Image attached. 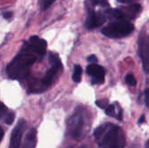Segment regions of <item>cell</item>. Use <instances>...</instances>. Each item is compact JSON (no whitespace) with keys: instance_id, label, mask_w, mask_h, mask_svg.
<instances>
[{"instance_id":"cell-17","label":"cell","mask_w":149,"mask_h":148,"mask_svg":"<svg viewBox=\"0 0 149 148\" xmlns=\"http://www.w3.org/2000/svg\"><path fill=\"white\" fill-rule=\"evenodd\" d=\"M125 81L129 86H131V87L136 86V84H137V80L135 79L134 75H132V74H128L125 77Z\"/></svg>"},{"instance_id":"cell-9","label":"cell","mask_w":149,"mask_h":148,"mask_svg":"<svg viewBox=\"0 0 149 148\" xmlns=\"http://www.w3.org/2000/svg\"><path fill=\"white\" fill-rule=\"evenodd\" d=\"M106 21L105 13L101 12H88V16L86 20L85 26L88 30H93L95 28H98L102 26Z\"/></svg>"},{"instance_id":"cell-1","label":"cell","mask_w":149,"mask_h":148,"mask_svg":"<svg viewBox=\"0 0 149 148\" xmlns=\"http://www.w3.org/2000/svg\"><path fill=\"white\" fill-rule=\"evenodd\" d=\"M94 138L101 148H124L126 140L123 129L113 123H104L94 131Z\"/></svg>"},{"instance_id":"cell-19","label":"cell","mask_w":149,"mask_h":148,"mask_svg":"<svg viewBox=\"0 0 149 148\" xmlns=\"http://www.w3.org/2000/svg\"><path fill=\"white\" fill-rule=\"evenodd\" d=\"M55 1H56V0H41V6H42V9H43V10H46V9L49 8Z\"/></svg>"},{"instance_id":"cell-7","label":"cell","mask_w":149,"mask_h":148,"mask_svg":"<svg viewBox=\"0 0 149 148\" xmlns=\"http://www.w3.org/2000/svg\"><path fill=\"white\" fill-rule=\"evenodd\" d=\"M26 122L23 119H20L17 124L13 128L11 137H10V144L9 148H19L21 145V140L23 135V131L25 129Z\"/></svg>"},{"instance_id":"cell-2","label":"cell","mask_w":149,"mask_h":148,"mask_svg":"<svg viewBox=\"0 0 149 148\" xmlns=\"http://www.w3.org/2000/svg\"><path fill=\"white\" fill-rule=\"evenodd\" d=\"M40 57L32 51L27 43H24L21 52L17 54L6 67V72L13 79H22L30 72L31 66Z\"/></svg>"},{"instance_id":"cell-6","label":"cell","mask_w":149,"mask_h":148,"mask_svg":"<svg viewBox=\"0 0 149 148\" xmlns=\"http://www.w3.org/2000/svg\"><path fill=\"white\" fill-rule=\"evenodd\" d=\"M138 53L141 58L144 72L149 74V36L142 33L138 41Z\"/></svg>"},{"instance_id":"cell-4","label":"cell","mask_w":149,"mask_h":148,"mask_svg":"<svg viewBox=\"0 0 149 148\" xmlns=\"http://www.w3.org/2000/svg\"><path fill=\"white\" fill-rule=\"evenodd\" d=\"M84 111L82 108L78 107L74 113L67 120V133L72 138H79L82 133L84 126Z\"/></svg>"},{"instance_id":"cell-23","label":"cell","mask_w":149,"mask_h":148,"mask_svg":"<svg viewBox=\"0 0 149 148\" xmlns=\"http://www.w3.org/2000/svg\"><path fill=\"white\" fill-rule=\"evenodd\" d=\"M117 1L121 4H129V3L132 2V0H117Z\"/></svg>"},{"instance_id":"cell-14","label":"cell","mask_w":149,"mask_h":148,"mask_svg":"<svg viewBox=\"0 0 149 148\" xmlns=\"http://www.w3.org/2000/svg\"><path fill=\"white\" fill-rule=\"evenodd\" d=\"M48 61L49 63L51 64V66H57V67H63L62 65V62L61 59L59 58L57 54L55 53H49V56H48Z\"/></svg>"},{"instance_id":"cell-8","label":"cell","mask_w":149,"mask_h":148,"mask_svg":"<svg viewBox=\"0 0 149 148\" xmlns=\"http://www.w3.org/2000/svg\"><path fill=\"white\" fill-rule=\"evenodd\" d=\"M87 73L91 77V83L94 84H103L104 81L105 71L102 66L97 63H90L87 66Z\"/></svg>"},{"instance_id":"cell-5","label":"cell","mask_w":149,"mask_h":148,"mask_svg":"<svg viewBox=\"0 0 149 148\" xmlns=\"http://www.w3.org/2000/svg\"><path fill=\"white\" fill-rule=\"evenodd\" d=\"M141 6L139 4H133L128 6H123L120 8L110 9L105 11L106 16L113 17L120 21H128L136 18L140 13Z\"/></svg>"},{"instance_id":"cell-22","label":"cell","mask_w":149,"mask_h":148,"mask_svg":"<svg viewBox=\"0 0 149 148\" xmlns=\"http://www.w3.org/2000/svg\"><path fill=\"white\" fill-rule=\"evenodd\" d=\"M12 15H13V13H12L11 12H5V13H3V17H4L5 19H9V18L12 17Z\"/></svg>"},{"instance_id":"cell-21","label":"cell","mask_w":149,"mask_h":148,"mask_svg":"<svg viewBox=\"0 0 149 148\" xmlns=\"http://www.w3.org/2000/svg\"><path fill=\"white\" fill-rule=\"evenodd\" d=\"M145 103L147 106H149V88L145 91Z\"/></svg>"},{"instance_id":"cell-20","label":"cell","mask_w":149,"mask_h":148,"mask_svg":"<svg viewBox=\"0 0 149 148\" xmlns=\"http://www.w3.org/2000/svg\"><path fill=\"white\" fill-rule=\"evenodd\" d=\"M87 60H88V62H89L90 63H96L97 62V56H95V55L89 56L87 58Z\"/></svg>"},{"instance_id":"cell-3","label":"cell","mask_w":149,"mask_h":148,"mask_svg":"<svg viewBox=\"0 0 149 148\" xmlns=\"http://www.w3.org/2000/svg\"><path fill=\"white\" fill-rule=\"evenodd\" d=\"M134 26L129 21L117 20L106 25L102 29V34L111 38H124L132 33Z\"/></svg>"},{"instance_id":"cell-10","label":"cell","mask_w":149,"mask_h":148,"mask_svg":"<svg viewBox=\"0 0 149 148\" xmlns=\"http://www.w3.org/2000/svg\"><path fill=\"white\" fill-rule=\"evenodd\" d=\"M26 43L29 46V47L40 57V59L43 58L47 47V43L46 42V40L38 38V36H32Z\"/></svg>"},{"instance_id":"cell-16","label":"cell","mask_w":149,"mask_h":148,"mask_svg":"<svg viewBox=\"0 0 149 148\" xmlns=\"http://www.w3.org/2000/svg\"><path fill=\"white\" fill-rule=\"evenodd\" d=\"M90 7H95V6H102V7H108L109 3L108 0H90Z\"/></svg>"},{"instance_id":"cell-12","label":"cell","mask_w":149,"mask_h":148,"mask_svg":"<svg viewBox=\"0 0 149 148\" xmlns=\"http://www.w3.org/2000/svg\"><path fill=\"white\" fill-rule=\"evenodd\" d=\"M0 115H1V120L6 125H11L15 117V113L10 111L3 103L0 104Z\"/></svg>"},{"instance_id":"cell-24","label":"cell","mask_w":149,"mask_h":148,"mask_svg":"<svg viewBox=\"0 0 149 148\" xmlns=\"http://www.w3.org/2000/svg\"><path fill=\"white\" fill-rule=\"evenodd\" d=\"M145 116L144 115H141V117L139 118V122H138V123L139 124H142L143 122H145Z\"/></svg>"},{"instance_id":"cell-26","label":"cell","mask_w":149,"mask_h":148,"mask_svg":"<svg viewBox=\"0 0 149 148\" xmlns=\"http://www.w3.org/2000/svg\"><path fill=\"white\" fill-rule=\"evenodd\" d=\"M146 148H149V140L146 143Z\"/></svg>"},{"instance_id":"cell-11","label":"cell","mask_w":149,"mask_h":148,"mask_svg":"<svg viewBox=\"0 0 149 148\" xmlns=\"http://www.w3.org/2000/svg\"><path fill=\"white\" fill-rule=\"evenodd\" d=\"M104 111H105L106 115L108 116L116 118L118 120H123V108H121L120 105L117 103L110 104Z\"/></svg>"},{"instance_id":"cell-18","label":"cell","mask_w":149,"mask_h":148,"mask_svg":"<svg viewBox=\"0 0 149 148\" xmlns=\"http://www.w3.org/2000/svg\"><path fill=\"white\" fill-rule=\"evenodd\" d=\"M96 104H97V106L99 107V108L105 110L107 107H108V105H109L110 104L108 103V100H106V99H101V100L96 101Z\"/></svg>"},{"instance_id":"cell-15","label":"cell","mask_w":149,"mask_h":148,"mask_svg":"<svg viewBox=\"0 0 149 148\" xmlns=\"http://www.w3.org/2000/svg\"><path fill=\"white\" fill-rule=\"evenodd\" d=\"M81 73H82V69L78 64L74 65V70L72 74V80L75 83H79L81 79Z\"/></svg>"},{"instance_id":"cell-27","label":"cell","mask_w":149,"mask_h":148,"mask_svg":"<svg viewBox=\"0 0 149 148\" xmlns=\"http://www.w3.org/2000/svg\"><path fill=\"white\" fill-rule=\"evenodd\" d=\"M79 148H88V147H87V146H80Z\"/></svg>"},{"instance_id":"cell-13","label":"cell","mask_w":149,"mask_h":148,"mask_svg":"<svg viewBox=\"0 0 149 148\" xmlns=\"http://www.w3.org/2000/svg\"><path fill=\"white\" fill-rule=\"evenodd\" d=\"M37 144V130L31 129L27 134L24 144L22 148H35Z\"/></svg>"},{"instance_id":"cell-25","label":"cell","mask_w":149,"mask_h":148,"mask_svg":"<svg viewBox=\"0 0 149 148\" xmlns=\"http://www.w3.org/2000/svg\"><path fill=\"white\" fill-rule=\"evenodd\" d=\"M4 130H3V129L2 128H0V141H1L2 139H3V137H4Z\"/></svg>"}]
</instances>
